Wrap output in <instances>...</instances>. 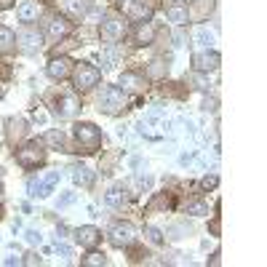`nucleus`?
Returning <instances> with one entry per match:
<instances>
[{
	"instance_id": "nucleus-28",
	"label": "nucleus",
	"mask_w": 267,
	"mask_h": 267,
	"mask_svg": "<svg viewBox=\"0 0 267 267\" xmlns=\"http://www.w3.org/2000/svg\"><path fill=\"white\" fill-rule=\"evenodd\" d=\"M45 142H48L51 147H64V134L62 131H48L45 134Z\"/></svg>"
},
{
	"instance_id": "nucleus-10",
	"label": "nucleus",
	"mask_w": 267,
	"mask_h": 267,
	"mask_svg": "<svg viewBox=\"0 0 267 267\" xmlns=\"http://www.w3.org/2000/svg\"><path fill=\"white\" fill-rule=\"evenodd\" d=\"M219 62H222V56L217 51H203V54L195 56V70L198 72H214L219 67Z\"/></svg>"
},
{
	"instance_id": "nucleus-35",
	"label": "nucleus",
	"mask_w": 267,
	"mask_h": 267,
	"mask_svg": "<svg viewBox=\"0 0 267 267\" xmlns=\"http://www.w3.org/2000/svg\"><path fill=\"white\" fill-rule=\"evenodd\" d=\"M150 185H152V177H136V187H144L147 190Z\"/></svg>"
},
{
	"instance_id": "nucleus-29",
	"label": "nucleus",
	"mask_w": 267,
	"mask_h": 267,
	"mask_svg": "<svg viewBox=\"0 0 267 267\" xmlns=\"http://www.w3.org/2000/svg\"><path fill=\"white\" fill-rule=\"evenodd\" d=\"M107 259H104V254H96V251H91L88 257H83V265L86 267H96V265H104Z\"/></svg>"
},
{
	"instance_id": "nucleus-32",
	"label": "nucleus",
	"mask_w": 267,
	"mask_h": 267,
	"mask_svg": "<svg viewBox=\"0 0 267 267\" xmlns=\"http://www.w3.org/2000/svg\"><path fill=\"white\" fill-rule=\"evenodd\" d=\"M24 238H27V243H41V241H43V235H41L38 230H27Z\"/></svg>"
},
{
	"instance_id": "nucleus-13",
	"label": "nucleus",
	"mask_w": 267,
	"mask_h": 267,
	"mask_svg": "<svg viewBox=\"0 0 267 267\" xmlns=\"http://www.w3.org/2000/svg\"><path fill=\"white\" fill-rule=\"evenodd\" d=\"M214 5H217V0H195V3L187 8V16H192L195 21H203L214 11Z\"/></svg>"
},
{
	"instance_id": "nucleus-3",
	"label": "nucleus",
	"mask_w": 267,
	"mask_h": 267,
	"mask_svg": "<svg viewBox=\"0 0 267 267\" xmlns=\"http://www.w3.org/2000/svg\"><path fill=\"white\" fill-rule=\"evenodd\" d=\"M102 41L107 43H115L121 41L123 35H126V19H121V16H110V19L102 21Z\"/></svg>"
},
{
	"instance_id": "nucleus-27",
	"label": "nucleus",
	"mask_w": 267,
	"mask_h": 267,
	"mask_svg": "<svg viewBox=\"0 0 267 267\" xmlns=\"http://www.w3.org/2000/svg\"><path fill=\"white\" fill-rule=\"evenodd\" d=\"M187 214H192V217H206L208 206H206V203H201V201H195V203H190V206H187Z\"/></svg>"
},
{
	"instance_id": "nucleus-30",
	"label": "nucleus",
	"mask_w": 267,
	"mask_h": 267,
	"mask_svg": "<svg viewBox=\"0 0 267 267\" xmlns=\"http://www.w3.org/2000/svg\"><path fill=\"white\" fill-rule=\"evenodd\" d=\"M56 254H59L62 259H70L72 257V248L67 246V243H56Z\"/></svg>"
},
{
	"instance_id": "nucleus-38",
	"label": "nucleus",
	"mask_w": 267,
	"mask_h": 267,
	"mask_svg": "<svg viewBox=\"0 0 267 267\" xmlns=\"http://www.w3.org/2000/svg\"><path fill=\"white\" fill-rule=\"evenodd\" d=\"M203 110H217V102H214V99H206V102H203Z\"/></svg>"
},
{
	"instance_id": "nucleus-5",
	"label": "nucleus",
	"mask_w": 267,
	"mask_h": 267,
	"mask_svg": "<svg viewBox=\"0 0 267 267\" xmlns=\"http://www.w3.org/2000/svg\"><path fill=\"white\" fill-rule=\"evenodd\" d=\"M134 241H136V227H134V225H128V222L115 225V227L110 230V243H112V246H118V248L131 246Z\"/></svg>"
},
{
	"instance_id": "nucleus-39",
	"label": "nucleus",
	"mask_w": 267,
	"mask_h": 267,
	"mask_svg": "<svg viewBox=\"0 0 267 267\" xmlns=\"http://www.w3.org/2000/svg\"><path fill=\"white\" fill-rule=\"evenodd\" d=\"M19 262H21L19 257H8V259H5V265H11V267H14V265H19Z\"/></svg>"
},
{
	"instance_id": "nucleus-15",
	"label": "nucleus",
	"mask_w": 267,
	"mask_h": 267,
	"mask_svg": "<svg viewBox=\"0 0 267 267\" xmlns=\"http://www.w3.org/2000/svg\"><path fill=\"white\" fill-rule=\"evenodd\" d=\"M99 59H102V64H104V70H110V67H115L118 62H121V48H118V45H107V48H102Z\"/></svg>"
},
{
	"instance_id": "nucleus-42",
	"label": "nucleus",
	"mask_w": 267,
	"mask_h": 267,
	"mask_svg": "<svg viewBox=\"0 0 267 267\" xmlns=\"http://www.w3.org/2000/svg\"><path fill=\"white\" fill-rule=\"evenodd\" d=\"M0 192H3V185H0Z\"/></svg>"
},
{
	"instance_id": "nucleus-26",
	"label": "nucleus",
	"mask_w": 267,
	"mask_h": 267,
	"mask_svg": "<svg viewBox=\"0 0 267 267\" xmlns=\"http://www.w3.org/2000/svg\"><path fill=\"white\" fill-rule=\"evenodd\" d=\"M64 8L72 16H81V14H86V0H64Z\"/></svg>"
},
{
	"instance_id": "nucleus-16",
	"label": "nucleus",
	"mask_w": 267,
	"mask_h": 267,
	"mask_svg": "<svg viewBox=\"0 0 267 267\" xmlns=\"http://www.w3.org/2000/svg\"><path fill=\"white\" fill-rule=\"evenodd\" d=\"M121 86L128 88V91H142V88H144V78L136 75V72H123V75H121Z\"/></svg>"
},
{
	"instance_id": "nucleus-6",
	"label": "nucleus",
	"mask_w": 267,
	"mask_h": 267,
	"mask_svg": "<svg viewBox=\"0 0 267 267\" xmlns=\"http://www.w3.org/2000/svg\"><path fill=\"white\" fill-rule=\"evenodd\" d=\"M99 78H102V72L96 70V67H91V64H78L75 67V88H91V86H96L99 83Z\"/></svg>"
},
{
	"instance_id": "nucleus-4",
	"label": "nucleus",
	"mask_w": 267,
	"mask_h": 267,
	"mask_svg": "<svg viewBox=\"0 0 267 267\" xmlns=\"http://www.w3.org/2000/svg\"><path fill=\"white\" fill-rule=\"evenodd\" d=\"M43 158H45V150L38 144V142H30V144H24L21 150H16V161H19L21 166H27V168L43 163Z\"/></svg>"
},
{
	"instance_id": "nucleus-7",
	"label": "nucleus",
	"mask_w": 267,
	"mask_h": 267,
	"mask_svg": "<svg viewBox=\"0 0 267 267\" xmlns=\"http://www.w3.org/2000/svg\"><path fill=\"white\" fill-rule=\"evenodd\" d=\"M78 110H81V99H78L75 94H62L59 99H56V112H59V118H72Z\"/></svg>"
},
{
	"instance_id": "nucleus-34",
	"label": "nucleus",
	"mask_w": 267,
	"mask_h": 267,
	"mask_svg": "<svg viewBox=\"0 0 267 267\" xmlns=\"http://www.w3.org/2000/svg\"><path fill=\"white\" fill-rule=\"evenodd\" d=\"M56 182H59V171H51L48 177H45V185H48L51 190H54V185H56Z\"/></svg>"
},
{
	"instance_id": "nucleus-37",
	"label": "nucleus",
	"mask_w": 267,
	"mask_h": 267,
	"mask_svg": "<svg viewBox=\"0 0 267 267\" xmlns=\"http://www.w3.org/2000/svg\"><path fill=\"white\" fill-rule=\"evenodd\" d=\"M201 185L208 190V187H214V185H217V177H203V182H201Z\"/></svg>"
},
{
	"instance_id": "nucleus-18",
	"label": "nucleus",
	"mask_w": 267,
	"mask_h": 267,
	"mask_svg": "<svg viewBox=\"0 0 267 267\" xmlns=\"http://www.w3.org/2000/svg\"><path fill=\"white\" fill-rule=\"evenodd\" d=\"M152 38H155V27H152L150 21H142L139 30H136V43H139V45H150Z\"/></svg>"
},
{
	"instance_id": "nucleus-19",
	"label": "nucleus",
	"mask_w": 267,
	"mask_h": 267,
	"mask_svg": "<svg viewBox=\"0 0 267 267\" xmlns=\"http://www.w3.org/2000/svg\"><path fill=\"white\" fill-rule=\"evenodd\" d=\"M72 179H75V185L88 187L91 182H94V174H91V168H86V166H72Z\"/></svg>"
},
{
	"instance_id": "nucleus-8",
	"label": "nucleus",
	"mask_w": 267,
	"mask_h": 267,
	"mask_svg": "<svg viewBox=\"0 0 267 267\" xmlns=\"http://www.w3.org/2000/svg\"><path fill=\"white\" fill-rule=\"evenodd\" d=\"M14 38L21 43V48H24V51H38V48H41V32L32 30V27H21Z\"/></svg>"
},
{
	"instance_id": "nucleus-41",
	"label": "nucleus",
	"mask_w": 267,
	"mask_h": 267,
	"mask_svg": "<svg viewBox=\"0 0 267 267\" xmlns=\"http://www.w3.org/2000/svg\"><path fill=\"white\" fill-rule=\"evenodd\" d=\"M0 96H3V88H0Z\"/></svg>"
},
{
	"instance_id": "nucleus-22",
	"label": "nucleus",
	"mask_w": 267,
	"mask_h": 267,
	"mask_svg": "<svg viewBox=\"0 0 267 267\" xmlns=\"http://www.w3.org/2000/svg\"><path fill=\"white\" fill-rule=\"evenodd\" d=\"M14 32L5 30V27H0V54H8L11 48H14Z\"/></svg>"
},
{
	"instance_id": "nucleus-36",
	"label": "nucleus",
	"mask_w": 267,
	"mask_h": 267,
	"mask_svg": "<svg viewBox=\"0 0 267 267\" xmlns=\"http://www.w3.org/2000/svg\"><path fill=\"white\" fill-rule=\"evenodd\" d=\"M24 265H41V257H38V254H27Z\"/></svg>"
},
{
	"instance_id": "nucleus-2",
	"label": "nucleus",
	"mask_w": 267,
	"mask_h": 267,
	"mask_svg": "<svg viewBox=\"0 0 267 267\" xmlns=\"http://www.w3.org/2000/svg\"><path fill=\"white\" fill-rule=\"evenodd\" d=\"M123 107H126V94H123V88H115V86H107L102 91L99 96V110L110 112V115H115V112H121Z\"/></svg>"
},
{
	"instance_id": "nucleus-12",
	"label": "nucleus",
	"mask_w": 267,
	"mask_h": 267,
	"mask_svg": "<svg viewBox=\"0 0 267 267\" xmlns=\"http://www.w3.org/2000/svg\"><path fill=\"white\" fill-rule=\"evenodd\" d=\"M45 72H48V78H54V81H64V78L70 75V59H64V56L51 59V64L45 67Z\"/></svg>"
},
{
	"instance_id": "nucleus-20",
	"label": "nucleus",
	"mask_w": 267,
	"mask_h": 267,
	"mask_svg": "<svg viewBox=\"0 0 267 267\" xmlns=\"http://www.w3.org/2000/svg\"><path fill=\"white\" fill-rule=\"evenodd\" d=\"M24 131H27V123L21 121V118L8 121V136H11V142H16V136H24Z\"/></svg>"
},
{
	"instance_id": "nucleus-23",
	"label": "nucleus",
	"mask_w": 267,
	"mask_h": 267,
	"mask_svg": "<svg viewBox=\"0 0 267 267\" xmlns=\"http://www.w3.org/2000/svg\"><path fill=\"white\" fill-rule=\"evenodd\" d=\"M166 70H168V64L163 59H152L150 67H147V75H150V78H163V75H166Z\"/></svg>"
},
{
	"instance_id": "nucleus-1",
	"label": "nucleus",
	"mask_w": 267,
	"mask_h": 267,
	"mask_svg": "<svg viewBox=\"0 0 267 267\" xmlns=\"http://www.w3.org/2000/svg\"><path fill=\"white\" fill-rule=\"evenodd\" d=\"M72 134H75L78 144L86 147V150H96V147L102 144V131L94 123H75V126H72Z\"/></svg>"
},
{
	"instance_id": "nucleus-24",
	"label": "nucleus",
	"mask_w": 267,
	"mask_h": 267,
	"mask_svg": "<svg viewBox=\"0 0 267 267\" xmlns=\"http://www.w3.org/2000/svg\"><path fill=\"white\" fill-rule=\"evenodd\" d=\"M195 43H198V45H203V48H211L214 35L206 30V27H198V30H195Z\"/></svg>"
},
{
	"instance_id": "nucleus-11",
	"label": "nucleus",
	"mask_w": 267,
	"mask_h": 267,
	"mask_svg": "<svg viewBox=\"0 0 267 267\" xmlns=\"http://www.w3.org/2000/svg\"><path fill=\"white\" fill-rule=\"evenodd\" d=\"M99 238H102L99 230H96V227H91V225L81 227V230H75V241L81 243V246H86V248H96Z\"/></svg>"
},
{
	"instance_id": "nucleus-17",
	"label": "nucleus",
	"mask_w": 267,
	"mask_h": 267,
	"mask_svg": "<svg viewBox=\"0 0 267 267\" xmlns=\"http://www.w3.org/2000/svg\"><path fill=\"white\" fill-rule=\"evenodd\" d=\"M166 14H168V19L174 21V24H185L190 16H187V5H182V3H171L166 8Z\"/></svg>"
},
{
	"instance_id": "nucleus-40",
	"label": "nucleus",
	"mask_w": 267,
	"mask_h": 267,
	"mask_svg": "<svg viewBox=\"0 0 267 267\" xmlns=\"http://www.w3.org/2000/svg\"><path fill=\"white\" fill-rule=\"evenodd\" d=\"M8 5H14V0H0V8H8Z\"/></svg>"
},
{
	"instance_id": "nucleus-9",
	"label": "nucleus",
	"mask_w": 267,
	"mask_h": 267,
	"mask_svg": "<svg viewBox=\"0 0 267 267\" xmlns=\"http://www.w3.org/2000/svg\"><path fill=\"white\" fill-rule=\"evenodd\" d=\"M70 30H72V24L67 19H62V16H54V19H48V41H62V38H67L70 35Z\"/></svg>"
},
{
	"instance_id": "nucleus-33",
	"label": "nucleus",
	"mask_w": 267,
	"mask_h": 267,
	"mask_svg": "<svg viewBox=\"0 0 267 267\" xmlns=\"http://www.w3.org/2000/svg\"><path fill=\"white\" fill-rule=\"evenodd\" d=\"M70 203H75V192H64V195L59 198V206H62V208L70 206Z\"/></svg>"
},
{
	"instance_id": "nucleus-31",
	"label": "nucleus",
	"mask_w": 267,
	"mask_h": 267,
	"mask_svg": "<svg viewBox=\"0 0 267 267\" xmlns=\"http://www.w3.org/2000/svg\"><path fill=\"white\" fill-rule=\"evenodd\" d=\"M147 238H150L152 243H163V235H161L158 227H147Z\"/></svg>"
},
{
	"instance_id": "nucleus-25",
	"label": "nucleus",
	"mask_w": 267,
	"mask_h": 267,
	"mask_svg": "<svg viewBox=\"0 0 267 267\" xmlns=\"http://www.w3.org/2000/svg\"><path fill=\"white\" fill-rule=\"evenodd\" d=\"M104 201H107V206H118V203L123 201V185L110 187V192L104 195Z\"/></svg>"
},
{
	"instance_id": "nucleus-14",
	"label": "nucleus",
	"mask_w": 267,
	"mask_h": 267,
	"mask_svg": "<svg viewBox=\"0 0 267 267\" xmlns=\"http://www.w3.org/2000/svg\"><path fill=\"white\" fill-rule=\"evenodd\" d=\"M126 11H128V16L136 19V21H150V16H152V8L144 5V3H139V0H131Z\"/></svg>"
},
{
	"instance_id": "nucleus-21",
	"label": "nucleus",
	"mask_w": 267,
	"mask_h": 267,
	"mask_svg": "<svg viewBox=\"0 0 267 267\" xmlns=\"http://www.w3.org/2000/svg\"><path fill=\"white\" fill-rule=\"evenodd\" d=\"M16 14H19L21 21H32L38 16V5L35 3H21L19 8H16Z\"/></svg>"
}]
</instances>
